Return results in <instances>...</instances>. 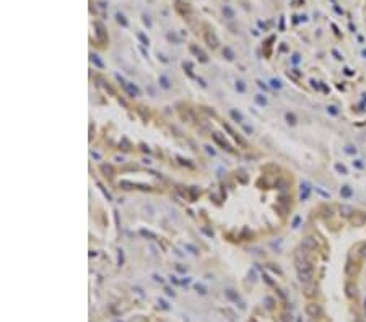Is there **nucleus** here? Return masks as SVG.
Returning <instances> with one entry per match:
<instances>
[{
    "label": "nucleus",
    "mask_w": 366,
    "mask_h": 322,
    "mask_svg": "<svg viewBox=\"0 0 366 322\" xmlns=\"http://www.w3.org/2000/svg\"><path fill=\"white\" fill-rule=\"evenodd\" d=\"M306 312H308L311 317H317V316L321 314V307L317 306V304H312V303H311V304L306 306Z\"/></svg>",
    "instance_id": "obj_1"
},
{
    "label": "nucleus",
    "mask_w": 366,
    "mask_h": 322,
    "mask_svg": "<svg viewBox=\"0 0 366 322\" xmlns=\"http://www.w3.org/2000/svg\"><path fill=\"white\" fill-rule=\"evenodd\" d=\"M316 247V241L312 238H306L303 241V249H314Z\"/></svg>",
    "instance_id": "obj_2"
},
{
    "label": "nucleus",
    "mask_w": 366,
    "mask_h": 322,
    "mask_svg": "<svg viewBox=\"0 0 366 322\" xmlns=\"http://www.w3.org/2000/svg\"><path fill=\"white\" fill-rule=\"evenodd\" d=\"M314 295V285L312 283H308L306 285V296H312Z\"/></svg>",
    "instance_id": "obj_3"
},
{
    "label": "nucleus",
    "mask_w": 366,
    "mask_h": 322,
    "mask_svg": "<svg viewBox=\"0 0 366 322\" xmlns=\"http://www.w3.org/2000/svg\"><path fill=\"white\" fill-rule=\"evenodd\" d=\"M223 13H225L228 18H233V10H231L230 7H225V8H223Z\"/></svg>",
    "instance_id": "obj_4"
},
{
    "label": "nucleus",
    "mask_w": 366,
    "mask_h": 322,
    "mask_svg": "<svg viewBox=\"0 0 366 322\" xmlns=\"http://www.w3.org/2000/svg\"><path fill=\"white\" fill-rule=\"evenodd\" d=\"M347 290H348V296H353V291H351V290H353V286H351V285H347Z\"/></svg>",
    "instance_id": "obj_5"
},
{
    "label": "nucleus",
    "mask_w": 366,
    "mask_h": 322,
    "mask_svg": "<svg viewBox=\"0 0 366 322\" xmlns=\"http://www.w3.org/2000/svg\"><path fill=\"white\" fill-rule=\"evenodd\" d=\"M363 254H364V255H366V247H364V250H363Z\"/></svg>",
    "instance_id": "obj_6"
}]
</instances>
